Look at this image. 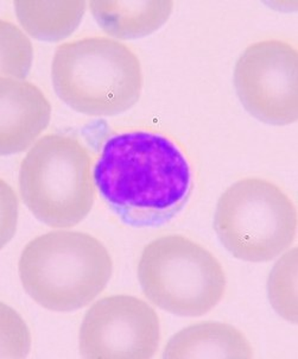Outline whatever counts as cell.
Returning a JSON list of instances; mask_svg holds the SVG:
<instances>
[{"mask_svg": "<svg viewBox=\"0 0 298 359\" xmlns=\"http://www.w3.org/2000/svg\"><path fill=\"white\" fill-rule=\"evenodd\" d=\"M90 13L107 35L136 39L151 35L163 27L173 10V1H90Z\"/></svg>", "mask_w": 298, "mask_h": 359, "instance_id": "cell-11", "label": "cell"}, {"mask_svg": "<svg viewBox=\"0 0 298 359\" xmlns=\"http://www.w3.org/2000/svg\"><path fill=\"white\" fill-rule=\"evenodd\" d=\"M214 230L232 256L251 263L270 262L295 242L297 211L290 196L277 184L246 177L220 196Z\"/></svg>", "mask_w": 298, "mask_h": 359, "instance_id": "cell-6", "label": "cell"}, {"mask_svg": "<svg viewBox=\"0 0 298 359\" xmlns=\"http://www.w3.org/2000/svg\"><path fill=\"white\" fill-rule=\"evenodd\" d=\"M240 102L252 117L270 126L298 119V53L289 42L264 39L248 46L233 75Z\"/></svg>", "mask_w": 298, "mask_h": 359, "instance_id": "cell-7", "label": "cell"}, {"mask_svg": "<svg viewBox=\"0 0 298 359\" xmlns=\"http://www.w3.org/2000/svg\"><path fill=\"white\" fill-rule=\"evenodd\" d=\"M164 358H252L253 348L240 330L216 321L190 325L165 345Z\"/></svg>", "mask_w": 298, "mask_h": 359, "instance_id": "cell-10", "label": "cell"}, {"mask_svg": "<svg viewBox=\"0 0 298 359\" xmlns=\"http://www.w3.org/2000/svg\"><path fill=\"white\" fill-rule=\"evenodd\" d=\"M267 295L272 309L291 324H297V249L279 258L267 280Z\"/></svg>", "mask_w": 298, "mask_h": 359, "instance_id": "cell-13", "label": "cell"}, {"mask_svg": "<svg viewBox=\"0 0 298 359\" xmlns=\"http://www.w3.org/2000/svg\"><path fill=\"white\" fill-rule=\"evenodd\" d=\"M0 74L3 78L24 80L31 69L34 48L31 41L20 27L0 20Z\"/></svg>", "mask_w": 298, "mask_h": 359, "instance_id": "cell-14", "label": "cell"}, {"mask_svg": "<svg viewBox=\"0 0 298 359\" xmlns=\"http://www.w3.org/2000/svg\"><path fill=\"white\" fill-rule=\"evenodd\" d=\"M51 105L38 87L16 79L0 78V154L25 151L47 129Z\"/></svg>", "mask_w": 298, "mask_h": 359, "instance_id": "cell-9", "label": "cell"}, {"mask_svg": "<svg viewBox=\"0 0 298 359\" xmlns=\"http://www.w3.org/2000/svg\"><path fill=\"white\" fill-rule=\"evenodd\" d=\"M18 273L25 293L41 307L74 312L105 290L113 261L106 246L92 234L51 231L25 245Z\"/></svg>", "mask_w": 298, "mask_h": 359, "instance_id": "cell-2", "label": "cell"}, {"mask_svg": "<svg viewBox=\"0 0 298 359\" xmlns=\"http://www.w3.org/2000/svg\"><path fill=\"white\" fill-rule=\"evenodd\" d=\"M138 281L146 299L175 316H204L222 300L227 278L219 259L180 234L150 242L138 262Z\"/></svg>", "mask_w": 298, "mask_h": 359, "instance_id": "cell-5", "label": "cell"}, {"mask_svg": "<svg viewBox=\"0 0 298 359\" xmlns=\"http://www.w3.org/2000/svg\"><path fill=\"white\" fill-rule=\"evenodd\" d=\"M161 323L146 301L131 295L104 297L92 306L80 327L83 358L148 359L157 352Z\"/></svg>", "mask_w": 298, "mask_h": 359, "instance_id": "cell-8", "label": "cell"}, {"mask_svg": "<svg viewBox=\"0 0 298 359\" xmlns=\"http://www.w3.org/2000/svg\"><path fill=\"white\" fill-rule=\"evenodd\" d=\"M93 177L102 199L137 225L170 217L192 188V168L180 147L149 130H129L106 140Z\"/></svg>", "mask_w": 298, "mask_h": 359, "instance_id": "cell-1", "label": "cell"}, {"mask_svg": "<svg viewBox=\"0 0 298 359\" xmlns=\"http://www.w3.org/2000/svg\"><path fill=\"white\" fill-rule=\"evenodd\" d=\"M20 191L29 211L48 226L68 229L81 223L95 200L88 149L67 135L42 137L22 161Z\"/></svg>", "mask_w": 298, "mask_h": 359, "instance_id": "cell-4", "label": "cell"}, {"mask_svg": "<svg viewBox=\"0 0 298 359\" xmlns=\"http://www.w3.org/2000/svg\"><path fill=\"white\" fill-rule=\"evenodd\" d=\"M57 97L90 117H112L134 107L143 90L141 61L126 44L108 37L63 43L51 63Z\"/></svg>", "mask_w": 298, "mask_h": 359, "instance_id": "cell-3", "label": "cell"}, {"mask_svg": "<svg viewBox=\"0 0 298 359\" xmlns=\"http://www.w3.org/2000/svg\"><path fill=\"white\" fill-rule=\"evenodd\" d=\"M13 5L17 20L29 35L44 42H59L79 27L87 3L83 0H17Z\"/></svg>", "mask_w": 298, "mask_h": 359, "instance_id": "cell-12", "label": "cell"}]
</instances>
